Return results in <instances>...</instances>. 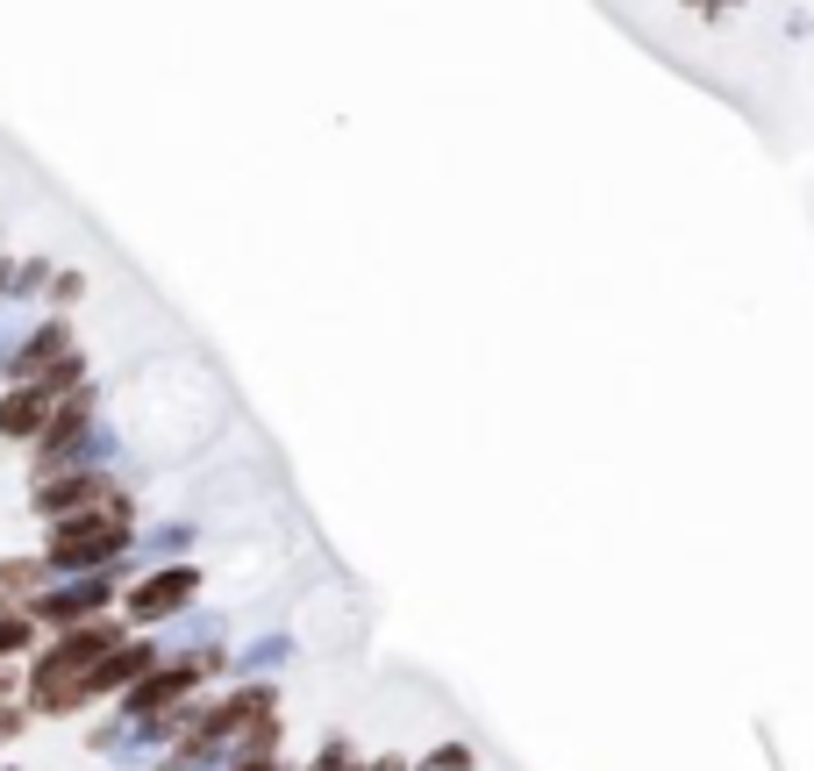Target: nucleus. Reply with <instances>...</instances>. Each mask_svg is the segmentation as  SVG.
Returning a JSON list of instances; mask_svg holds the SVG:
<instances>
[{"instance_id":"1a4fd4ad","label":"nucleus","mask_w":814,"mask_h":771,"mask_svg":"<svg viewBox=\"0 0 814 771\" xmlns=\"http://www.w3.org/2000/svg\"><path fill=\"white\" fill-rule=\"evenodd\" d=\"M22 635H29V629H22V621H0V651H15Z\"/></svg>"},{"instance_id":"9b49d317","label":"nucleus","mask_w":814,"mask_h":771,"mask_svg":"<svg viewBox=\"0 0 814 771\" xmlns=\"http://www.w3.org/2000/svg\"><path fill=\"white\" fill-rule=\"evenodd\" d=\"M15 729H22V715H0V743H8V736H15Z\"/></svg>"},{"instance_id":"39448f33","label":"nucleus","mask_w":814,"mask_h":771,"mask_svg":"<svg viewBox=\"0 0 814 771\" xmlns=\"http://www.w3.org/2000/svg\"><path fill=\"white\" fill-rule=\"evenodd\" d=\"M79 436H86V400H72L65 414L43 422V450H65V444H79Z\"/></svg>"},{"instance_id":"9d476101","label":"nucleus","mask_w":814,"mask_h":771,"mask_svg":"<svg viewBox=\"0 0 814 771\" xmlns=\"http://www.w3.org/2000/svg\"><path fill=\"white\" fill-rule=\"evenodd\" d=\"M322 771H357V764H351L343 750H329V757H322Z\"/></svg>"},{"instance_id":"20e7f679","label":"nucleus","mask_w":814,"mask_h":771,"mask_svg":"<svg viewBox=\"0 0 814 771\" xmlns=\"http://www.w3.org/2000/svg\"><path fill=\"white\" fill-rule=\"evenodd\" d=\"M93 500H107V479H93V472H79V479H58L36 493V507L43 514H72V507H93Z\"/></svg>"},{"instance_id":"0eeeda50","label":"nucleus","mask_w":814,"mask_h":771,"mask_svg":"<svg viewBox=\"0 0 814 771\" xmlns=\"http://www.w3.org/2000/svg\"><path fill=\"white\" fill-rule=\"evenodd\" d=\"M43 565H0V593H15V586H36Z\"/></svg>"},{"instance_id":"423d86ee","label":"nucleus","mask_w":814,"mask_h":771,"mask_svg":"<svg viewBox=\"0 0 814 771\" xmlns=\"http://www.w3.org/2000/svg\"><path fill=\"white\" fill-rule=\"evenodd\" d=\"M101 586H79V593H65V600H43V615H51V621H79L86 615V607H101Z\"/></svg>"},{"instance_id":"7ed1b4c3","label":"nucleus","mask_w":814,"mask_h":771,"mask_svg":"<svg viewBox=\"0 0 814 771\" xmlns=\"http://www.w3.org/2000/svg\"><path fill=\"white\" fill-rule=\"evenodd\" d=\"M193 593V571H151V579L136 586V615H165V607H179V600Z\"/></svg>"},{"instance_id":"6e6552de","label":"nucleus","mask_w":814,"mask_h":771,"mask_svg":"<svg viewBox=\"0 0 814 771\" xmlns=\"http://www.w3.org/2000/svg\"><path fill=\"white\" fill-rule=\"evenodd\" d=\"M429 771H472V750H458V743H450V750L429 757Z\"/></svg>"},{"instance_id":"f257e3e1","label":"nucleus","mask_w":814,"mask_h":771,"mask_svg":"<svg viewBox=\"0 0 814 771\" xmlns=\"http://www.w3.org/2000/svg\"><path fill=\"white\" fill-rule=\"evenodd\" d=\"M129 543V529H122V514L107 522V514H86V522H65V536L51 543V565L79 571V565H101V557H115V550Z\"/></svg>"},{"instance_id":"f03ea898","label":"nucleus","mask_w":814,"mask_h":771,"mask_svg":"<svg viewBox=\"0 0 814 771\" xmlns=\"http://www.w3.org/2000/svg\"><path fill=\"white\" fill-rule=\"evenodd\" d=\"M43 422H51V394L43 386H22V394L0 400V436H36Z\"/></svg>"}]
</instances>
